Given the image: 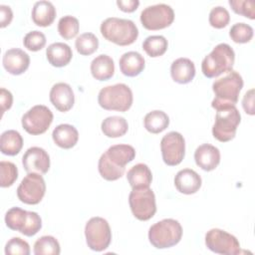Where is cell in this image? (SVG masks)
<instances>
[{
  "instance_id": "obj_1",
  "label": "cell",
  "mask_w": 255,
  "mask_h": 255,
  "mask_svg": "<svg viewBox=\"0 0 255 255\" xmlns=\"http://www.w3.org/2000/svg\"><path fill=\"white\" fill-rule=\"evenodd\" d=\"M242 88L243 79L236 71H230L225 77L215 80L212 84L215 97L211 102V107L217 111L235 106Z\"/></svg>"
},
{
  "instance_id": "obj_2",
  "label": "cell",
  "mask_w": 255,
  "mask_h": 255,
  "mask_svg": "<svg viewBox=\"0 0 255 255\" xmlns=\"http://www.w3.org/2000/svg\"><path fill=\"white\" fill-rule=\"evenodd\" d=\"M103 37L119 46L132 44L138 36L136 25L129 19L110 17L104 20L100 27Z\"/></svg>"
},
{
  "instance_id": "obj_3",
  "label": "cell",
  "mask_w": 255,
  "mask_h": 255,
  "mask_svg": "<svg viewBox=\"0 0 255 255\" xmlns=\"http://www.w3.org/2000/svg\"><path fill=\"white\" fill-rule=\"evenodd\" d=\"M234 61L235 53L233 49L226 43H220L204 57L201 63V71L207 78H216L223 73L232 71Z\"/></svg>"
},
{
  "instance_id": "obj_4",
  "label": "cell",
  "mask_w": 255,
  "mask_h": 255,
  "mask_svg": "<svg viewBox=\"0 0 255 255\" xmlns=\"http://www.w3.org/2000/svg\"><path fill=\"white\" fill-rule=\"evenodd\" d=\"M182 237L180 223L172 218L162 219L149 227L148 240L156 249L170 248L176 245Z\"/></svg>"
},
{
  "instance_id": "obj_5",
  "label": "cell",
  "mask_w": 255,
  "mask_h": 255,
  "mask_svg": "<svg viewBox=\"0 0 255 255\" xmlns=\"http://www.w3.org/2000/svg\"><path fill=\"white\" fill-rule=\"evenodd\" d=\"M132 92L126 84H116L103 88L98 95L99 105L108 111L127 112L132 105Z\"/></svg>"
},
{
  "instance_id": "obj_6",
  "label": "cell",
  "mask_w": 255,
  "mask_h": 255,
  "mask_svg": "<svg viewBox=\"0 0 255 255\" xmlns=\"http://www.w3.org/2000/svg\"><path fill=\"white\" fill-rule=\"evenodd\" d=\"M6 226L25 236H34L42 228V219L37 212L27 211L20 207H12L5 214Z\"/></svg>"
},
{
  "instance_id": "obj_7",
  "label": "cell",
  "mask_w": 255,
  "mask_h": 255,
  "mask_svg": "<svg viewBox=\"0 0 255 255\" xmlns=\"http://www.w3.org/2000/svg\"><path fill=\"white\" fill-rule=\"evenodd\" d=\"M240 122L241 116L235 106L217 110L215 122L212 127L213 136L221 142L233 139Z\"/></svg>"
},
{
  "instance_id": "obj_8",
  "label": "cell",
  "mask_w": 255,
  "mask_h": 255,
  "mask_svg": "<svg viewBox=\"0 0 255 255\" xmlns=\"http://www.w3.org/2000/svg\"><path fill=\"white\" fill-rule=\"evenodd\" d=\"M86 242L90 249L101 252L106 250L112 240L111 227L103 217H92L85 226Z\"/></svg>"
},
{
  "instance_id": "obj_9",
  "label": "cell",
  "mask_w": 255,
  "mask_h": 255,
  "mask_svg": "<svg viewBox=\"0 0 255 255\" xmlns=\"http://www.w3.org/2000/svg\"><path fill=\"white\" fill-rule=\"evenodd\" d=\"M128 203L133 216L140 221L150 219L156 212L155 195L149 187L132 188L128 195Z\"/></svg>"
},
{
  "instance_id": "obj_10",
  "label": "cell",
  "mask_w": 255,
  "mask_h": 255,
  "mask_svg": "<svg viewBox=\"0 0 255 255\" xmlns=\"http://www.w3.org/2000/svg\"><path fill=\"white\" fill-rule=\"evenodd\" d=\"M205 245L214 253L223 255H237L241 253L238 239L219 228H212L205 234Z\"/></svg>"
},
{
  "instance_id": "obj_11",
  "label": "cell",
  "mask_w": 255,
  "mask_h": 255,
  "mask_svg": "<svg viewBox=\"0 0 255 255\" xmlns=\"http://www.w3.org/2000/svg\"><path fill=\"white\" fill-rule=\"evenodd\" d=\"M174 20L173 9L164 3L145 7L140 13V22L147 30H159L170 26Z\"/></svg>"
},
{
  "instance_id": "obj_12",
  "label": "cell",
  "mask_w": 255,
  "mask_h": 255,
  "mask_svg": "<svg viewBox=\"0 0 255 255\" xmlns=\"http://www.w3.org/2000/svg\"><path fill=\"white\" fill-rule=\"evenodd\" d=\"M53 122V113L44 105H36L27 111L21 120L23 128L30 134L44 133Z\"/></svg>"
},
{
  "instance_id": "obj_13",
  "label": "cell",
  "mask_w": 255,
  "mask_h": 255,
  "mask_svg": "<svg viewBox=\"0 0 255 255\" xmlns=\"http://www.w3.org/2000/svg\"><path fill=\"white\" fill-rule=\"evenodd\" d=\"M46 192V183L43 176L37 172H29L17 187V196L26 204H38Z\"/></svg>"
},
{
  "instance_id": "obj_14",
  "label": "cell",
  "mask_w": 255,
  "mask_h": 255,
  "mask_svg": "<svg viewBox=\"0 0 255 255\" xmlns=\"http://www.w3.org/2000/svg\"><path fill=\"white\" fill-rule=\"evenodd\" d=\"M160 150L165 164L174 166L179 164L185 154V140L181 133L169 131L160 140Z\"/></svg>"
},
{
  "instance_id": "obj_15",
  "label": "cell",
  "mask_w": 255,
  "mask_h": 255,
  "mask_svg": "<svg viewBox=\"0 0 255 255\" xmlns=\"http://www.w3.org/2000/svg\"><path fill=\"white\" fill-rule=\"evenodd\" d=\"M22 164L28 173L45 174L50 168V156L44 148L32 146L25 151L22 157Z\"/></svg>"
},
{
  "instance_id": "obj_16",
  "label": "cell",
  "mask_w": 255,
  "mask_h": 255,
  "mask_svg": "<svg viewBox=\"0 0 255 255\" xmlns=\"http://www.w3.org/2000/svg\"><path fill=\"white\" fill-rule=\"evenodd\" d=\"M2 64L9 74L17 76L23 74L29 68L30 57L23 50L12 48L4 53Z\"/></svg>"
},
{
  "instance_id": "obj_17",
  "label": "cell",
  "mask_w": 255,
  "mask_h": 255,
  "mask_svg": "<svg viewBox=\"0 0 255 255\" xmlns=\"http://www.w3.org/2000/svg\"><path fill=\"white\" fill-rule=\"evenodd\" d=\"M50 102L60 112L70 111L75 103V95L72 87L67 83L55 84L49 94Z\"/></svg>"
},
{
  "instance_id": "obj_18",
  "label": "cell",
  "mask_w": 255,
  "mask_h": 255,
  "mask_svg": "<svg viewBox=\"0 0 255 255\" xmlns=\"http://www.w3.org/2000/svg\"><path fill=\"white\" fill-rule=\"evenodd\" d=\"M194 160L201 169L211 171L215 169L220 162V151L212 144L203 143L195 149Z\"/></svg>"
},
{
  "instance_id": "obj_19",
  "label": "cell",
  "mask_w": 255,
  "mask_h": 255,
  "mask_svg": "<svg viewBox=\"0 0 255 255\" xmlns=\"http://www.w3.org/2000/svg\"><path fill=\"white\" fill-rule=\"evenodd\" d=\"M201 177L193 169L183 168L174 176V185L176 189L183 194H193L201 187Z\"/></svg>"
},
{
  "instance_id": "obj_20",
  "label": "cell",
  "mask_w": 255,
  "mask_h": 255,
  "mask_svg": "<svg viewBox=\"0 0 255 255\" xmlns=\"http://www.w3.org/2000/svg\"><path fill=\"white\" fill-rule=\"evenodd\" d=\"M170 75L178 84L190 83L195 76L194 63L188 58H178L170 66Z\"/></svg>"
},
{
  "instance_id": "obj_21",
  "label": "cell",
  "mask_w": 255,
  "mask_h": 255,
  "mask_svg": "<svg viewBox=\"0 0 255 255\" xmlns=\"http://www.w3.org/2000/svg\"><path fill=\"white\" fill-rule=\"evenodd\" d=\"M46 57L52 66L61 68L70 63L73 57V52L68 44L56 42L48 46L46 50Z\"/></svg>"
},
{
  "instance_id": "obj_22",
  "label": "cell",
  "mask_w": 255,
  "mask_h": 255,
  "mask_svg": "<svg viewBox=\"0 0 255 255\" xmlns=\"http://www.w3.org/2000/svg\"><path fill=\"white\" fill-rule=\"evenodd\" d=\"M121 72L127 77L139 75L145 66L144 58L135 51H129L122 55L119 61Z\"/></svg>"
},
{
  "instance_id": "obj_23",
  "label": "cell",
  "mask_w": 255,
  "mask_h": 255,
  "mask_svg": "<svg viewBox=\"0 0 255 255\" xmlns=\"http://www.w3.org/2000/svg\"><path fill=\"white\" fill-rule=\"evenodd\" d=\"M52 137L58 146L68 149L75 146L78 142L79 132L74 126L69 124H61L54 128Z\"/></svg>"
},
{
  "instance_id": "obj_24",
  "label": "cell",
  "mask_w": 255,
  "mask_h": 255,
  "mask_svg": "<svg viewBox=\"0 0 255 255\" xmlns=\"http://www.w3.org/2000/svg\"><path fill=\"white\" fill-rule=\"evenodd\" d=\"M56 18V8L47 0L37 1L32 8V20L40 27L50 26Z\"/></svg>"
},
{
  "instance_id": "obj_25",
  "label": "cell",
  "mask_w": 255,
  "mask_h": 255,
  "mask_svg": "<svg viewBox=\"0 0 255 255\" xmlns=\"http://www.w3.org/2000/svg\"><path fill=\"white\" fill-rule=\"evenodd\" d=\"M107 158L119 167H126V165L132 161L135 156L134 148L129 144H114L104 152Z\"/></svg>"
},
{
  "instance_id": "obj_26",
  "label": "cell",
  "mask_w": 255,
  "mask_h": 255,
  "mask_svg": "<svg viewBox=\"0 0 255 255\" xmlns=\"http://www.w3.org/2000/svg\"><path fill=\"white\" fill-rule=\"evenodd\" d=\"M92 76L98 81H107L115 74L114 60L105 54L96 57L91 63Z\"/></svg>"
},
{
  "instance_id": "obj_27",
  "label": "cell",
  "mask_w": 255,
  "mask_h": 255,
  "mask_svg": "<svg viewBox=\"0 0 255 255\" xmlns=\"http://www.w3.org/2000/svg\"><path fill=\"white\" fill-rule=\"evenodd\" d=\"M127 179L131 188L149 187L152 180V174L146 164L137 163L128 170Z\"/></svg>"
},
{
  "instance_id": "obj_28",
  "label": "cell",
  "mask_w": 255,
  "mask_h": 255,
  "mask_svg": "<svg viewBox=\"0 0 255 255\" xmlns=\"http://www.w3.org/2000/svg\"><path fill=\"white\" fill-rule=\"evenodd\" d=\"M23 146V137L19 131L8 129L2 132L0 137V149L3 154L16 155Z\"/></svg>"
},
{
  "instance_id": "obj_29",
  "label": "cell",
  "mask_w": 255,
  "mask_h": 255,
  "mask_svg": "<svg viewBox=\"0 0 255 255\" xmlns=\"http://www.w3.org/2000/svg\"><path fill=\"white\" fill-rule=\"evenodd\" d=\"M103 133L108 137H120L127 133L128 124L127 120L120 116L106 118L101 125Z\"/></svg>"
},
{
  "instance_id": "obj_30",
  "label": "cell",
  "mask_w": 255,
  "mask_h": 255,
  "mask_svg": "<svg viewBox=\"0 0 255 255\" xmlns=\"http://www.w3.org/2000/svg\"><path fill=\"white\" fill-rule=\"evenodd\" d=\"M143 125L147 131L151 133H159L168 127L169 118L162 111H151L145 115Z\"/></svg>"
},
{
  "instance_id": "obj_31",
  "label": "cell",
  "mask_w": 255,
  "mask_h": 255,
  "mask_svg": "<svg viewBox=\"0 0 255 255\" xmlns=\"http://www.w3.org/2000/svg\"><path fill=\"white\" fill-rule=\"evenodd\" d=\"M168 47V42L164 36L152 35L148 36L142 42V49L152 58L162 56Z\"/></svg>"
},
{
  "instance_id": "obj_32",
  "label": "cell",
  "mask_w": 255,
  "mask_h": 255,
  "mask_svg": "<svg viewBox=\"0 0 255 255\" xmlns=\"http://www.w3.org/2000/svg\"><path fill=\"white\" fill-rule=\"evenodd\" d=\"M61 252L58 240L50 235H45L36 240L34 244L35 255H59Z\"/></svg>"
},
{
  "instance_id": "obj_33",
  "label": "cell",
  "mask_w": 255,
  "mask_h": 255,
  "mask_svg": "<svg viewBox=\"0 0 255 255\" xmlns=\"http://www.w3.org/2000/svg\"><path fill=\"white\" fill-rule=\"evenodd\" d=\"M98 169L101 176L109 181H114L121 178L126 171V167H119L117 165H114L107 158L105 153H103L99 159Z\"/></svg>"
},
{
  "instance_id": "obj_34",
  "label": "cell",
  "mask_w": 255,
  "mask_h": 255,
  "mask_svg": "<svg viewBox=\"0 0 255 255\" xmlns=\"http://www.w3.org/2000/svg\"><path fill=\"white\" fill-rule=\"evenodd\" d=\"M75 47L79 54L83 56H89L98 50L99 39L93 33H83L77 37Z\"/></svg>"
},
{
  "instance_id": "obj_35",
  "label": "cell",
  "mask_w": 255,
  "mask_h": 255,
  "mask_svg": "<svg viewBox=\"0 0 255 255\" xmlns=\"http://www.w3.org/2000/svg\"><path fill=\"white\" fill-rule=\"evenodd\" d=\"M79 20L71 15L62 17L58 22V32L60 36L66 40L76 37L79 33Z\"/></svg>"
},
{
  "instance_id": "obj_36",
  "label": "cell",
  "mask_w": 255,
  "mask_h": 255,
  "mask_svg": "<svg viewBox=\"0 0 255 255\" xmlns=\"http://www.w3.org/2000/svg\"><path fill=\"white\" fill-rule=\"evenodd\" d=\"M253 28L246 23H235L229 31V36L235 43L244 44L251 41L253 37Z\"/></svg>"
},
{
  "instance_id": "obj_37",
  "label": "cell",
  "mask_w": 255,
  "mask_h": 255,
  "mask_svg": "<svg viewBox=\"0 0 255 255\" xmlns=\"http://www.w3.org/2000/svg\"><path fill=\"white\" fill-rule=\"evenodd\" d=\"M18 177L17 166L11 161L0 162V185L1 187L11 186Z\"/></svg>"
},
{
  "instance_id": "obj_38",
  "label": "cell",
  "mask_w": 255,
  "mask_h": 255,
  "mask_svg": "<svg viewBox=\"0 0 255 255\" xmlns=\"http://www.w3.org/2000/svg\"><path fill=\"white\" fill-rule=\"evenodd\" d=\"M209 24L216 29L226 27L230 21V14L228 10L222 6H215L209 13Z\"/></svg>"
},
{
  "instance_id": "obj_39",
  "label": "cell",
  "mask_w": 255,
  "mask_h": 255,
  "mask_svg": "<svg viewBox=\"0 0 255 255\" xmlns=\"http://www.w3.org/2000/svg\"><path fill=\"white\" fill-rule=\"evenodd\" d=\"M46 36L44 33L40 31H31L27 33L23 39V44L25 48H27L29 51L36 52L44 48L46 45Z\"/></svg>"
},
{
  "instance_id": "obj_40",
  "label": "cell",
  "mask_w": 255,
  "mask_h": 255,
  "mask_svg": "<svg viewBox=\"0 0 255 255\" xmlns=\"http://www.w3.org/2000/svg\"><path fill=\"white\" fill-rule=\"evenodd\" d=\"M228 3L236 14L242 15L251 20L255 19V2L253 0H229Z\"/></svg>"
},
{
  "instance_id": "obj_41",
  "label": "cell",
  "mask_w": 255,
  "mask_h": 255,
  "mask_svg": "<svg viewBox=\"0 0 255 255\" xmlns=\"http://www.w3.org/2000/svg\"><path fill=\"white\" fill-rule=\"evenodd\" d=\"M5 254L6 255H29L30 246L29 244L21 239L20 237L11 238L5 245Z\"/></svg>"
},
{
  "instance_id": "obj_42",
  "label": "cell",
  "mask_w": 255,
  "mask_h": 255,
  "mask_svg": "<svg viewBox=\"0 0 255 255\" xmlns=\"http://www.w3.org/2000/svg\"><path fill=\"white\" fill-rule=\"evenodd\" d=\"M242 107L246 114L250 116L254 115V89H250L245 93L242 100Z\"/></svg>"
},
{
  "instance_id": "obj_43",
  "label": "cell",
  "mask_w": 255,
  "mask_h": 255,
  "mask_svg": "<svg viewBox=\"0 0 255 255\" xmlns=\"http://www.w3.org/2000/svg\"><path fill=\"white\" fill-rule=\"evenodd\" d=\"M0 104H1V112L2 115L12 107L13 104V96L10 91L1 88L0 90Z\"/></svg>"
},
{
  "instance_id": "obj_44",
  "label": "cell",
  "mask_w": 255,
  "mask_h": 255,
  "mask_svg": "<svg viewBox=\"0 0 255 255\" xmlns=\"http://www.w3.org/2000/svg\"><path fill=\"white\" fill-rule=\"evenodd\" d=\"M13 18V12L7 5H0V27L4 28L9 25Z\"/></svg>"
},
{
  "instance_id": "obj_45",
  "label": "cell",
  "mask_w": 255,
  "mask_h": 255,
  "mask_svg": "<svg viewBox=\"0 0 255 255\" xmlns=\"http://www.w3.org/2000/svg\"><path fill=\"white\" fill-rule=\"evenodd\" d=\"M117 5L124 12H133L139 5L138 0H118Z\"/></svg>"
}]
</instances>
